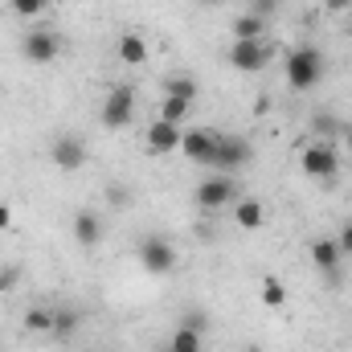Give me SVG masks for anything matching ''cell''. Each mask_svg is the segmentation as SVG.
I'll return each instance as SVG.
<instances>
[{
	"label": "cell",
	"instance_id": "obj_1",
	"mask_svg": "<svg viewBox=\"0 0 352 352\" xmlns=\"http://www.w3.org/2000/svg\"><path fill=\"white\" fill-rule=\"evenodd\" d=\"M283 78H287V87L295 90V94L316 90L320 78H324V54H320L316 45H295V50L283 58Z\"/></svg>",
	"mask_w": 352,
	"mask_h": 352
},
{
	"label": "cell",
	"instance_id": "obj_2",
	"mask_svg": "<svg viewBox=\"0 0 352 352\" xmlns=\"http://www.w3.org/2000/svg\"><path fill=\"white\" fill-rule=\"evenodd\" d=\"M131 119H135V90L127 87V82H119V87L107 90V98H102V127L119 131Z\"/></svg>",
	"mask_w": 352,
	"mask_h": 352
},
{
	"label": "cell",
	"instance_id": "obj_3",
	"mask_svg": "<svg viewBox=\"0 0 352 352\" xmlns=\"http://www.w3.org/2000/svg\"><path fill=\"white\" fill-rule=\"evenodd\" d=\"M299 168H303V176H311V180H332V176L340 173V156H336L332 144H303Z\"/></svg>",
	"mask_w": 352,
	"mask_h": 352
},
{
	"label": "cell",
	"instance_id": "obj_4",
	"mask_svg": "<svg viewBox=\"0 0 352 352\" xmlns=\"http://www.w3.org/2000/svg\"><path fill=\"white\" fill-rule=\"evenodd\" d=\"M270 58H274V45L270 41H234L230 45V66L234 70H242V74H258L270 66Z\"/></svg>",
	"mask_w": 352,
	"mask_h": 352
},
{
	"label": "cell",
	"instance_id": "obj_5",
	"mask_svg": "<svg viewBox=\"0 0 352 352\" xmlns=\"http://www.w3.org/2000/svg\"><path fill=\"white\" fill-rule=\"evenodd\" d=\"M234 201H238V184H234L226 173H213V176H205V180L197 184V205H201L205 213L226 209V205H234Z\"/></svg>",
	"mask_w": 352,
	"mask_h": 352
},
{
	"label": "cell",
	"instance_id": "obj_6",
	"mask_svg": "<svg viewBox=\"0 0 352 352\" xmlns=\"http://www.w3.org/2000/svg\"><path fill=\"white\" fill-rule=\"evenodd\" d=\"M250 156H254V148L242 140V135H221L217 140V152H213V173H238V168H246L250 164Z\"/></svg>",
	"mask_w": 352,
	"mask_h": 352
},
{
	"label": "cell",
	"instance_id": "obj_7",
	"mask_svg": "<svg viewBox=\"0 0 352 352\" xmlns=\"http://www.w3.org/2000/svg\"><path fill=\"white\" fill-rule=\"evenodd\" d=\"M180 140H184V127H180V123L156 119V123L144 131V152H148V156H168V152H180Z\"/></svg>",
	"mask_w": 352,
	"mask_h": 352
},
{
	"label": "cell",
	"instance_id": "obj_8",
	"mask_svg": "<svg viewBox=\"0 0 352 352\" xmlns=\"http://www.w3.org/2000/svg\"><path fill=\"white\" fill-rule=\"evenodd\" d=\"M140 266L148 270V274H168L176 266V250H173V242H164V238H144L140 242Z\"/></svg>",
	"mask_w": 352,
	"mask_h": 352
},
{
	"label": "cell",
	"instance_id": "obj_9",
	"mask_svg": "<svg viewBox=\"0 0 352 352\" xmlns=\"http://www.w3.org/2000/svg\"><path fill=\"white\" fill-rule=\"evenodd\" d=\"M217 131H209V127H192V131H184V140H180V152L192 160V164H213V152H217Z\"/></svg>",
	"mask_w": 352,
	"mask_h": 352
},
{
	"label": "cell",
	"instance_id": "obj_10",
	"mask_svg": "<svg viewBox=\"0 0 352 352\" xmlns=\"http://www.w3.org/2000/svg\"><path fill=\"white\" fill-rule=\"evenodd\" d=\"M50 160H54L62 173H78V168L87 164V148H82L78 135H58V140L50 144Z\"/></svg>",
	"mask_w": 352,
	"mask_h": 352
},
{
	"label": "cell",
	"instance_id": "obj_11",
	"mask_svg": "<svg viewBox=\"0 0 352 352\" xmlns=\"http://www.w3.org/2000/svg\"><path fill=\"white\" fill-rule=\"evenodd\" d=\"M25 58L29 62H37V66H45V62H54L58 54H62V41H58V33H50V29H33L29 37H25Z\"/></svg>",
	"mask_w": 352,
	"mask_h": 352
},
{
	"label": "cell",
	"instance_id": "obj_12",
	"mask_svg": "<svg viewBox=\"0 0 352 352\" xmlns=\"http://www.w3.org/2000/svg\"><path fill=\"white\" fill-rule=\"evenodd\" d=\"M74 242L87 246V250H94V246L102 242V221H98L94 209H78V213H74Z\"/></svg>",
	"mask_w": 352,
	"mask_h": 352
},
{
	"label": "cell",
	"instance_id": "obj_13",
	"mask_svg": "<svg viewBox=\"0 0 352 352\" xmlns=\"http://www.w3.org/2000/svg\"><path fill=\"white\" fill-rule=\"evenodd\" d=\"M115 54H119L123 66H144V62H148V41H144L140 33H123V37L115 41Z\"/></svg>",
	"mask_w": 352,
	"mask_h": 352
},
{
	"label": "cell",
	"instance_id": "obj_14",
	"mask_svg": "<svg viewBox=\"0 0 352 352\" xmlns=\"http://www.w3.org/2000/svg\"><path fill=\"white\" fill-rule=\"evenodd\" d=\"M311 263L320 266L328 278H336V266H340V246H336V238H316V242H311Z\"/></svg>",
	"mask_w": 352,
	"mask_h": 352
},
{
	"label": "cell",
	"instance_id": "obj_15",
	"mask_svg": "<svg viewBox=\"0 0 352 352\" xmlns=\"http://www.w3.org/2000/svg\"><path fill=\"white\" fill-rule=\"evenodd\" d=\"M234 221H238V230H263V221H266L263 201H254V197L234 201Z\"/></svg>",
	"mask_w": 352,
	"mask_h": 352
},
{
	"label": "cell",
	"instance_id": "obj_16",
	"mask_svg": "<svg viewBox=\"0 0 352 352\" xmlns=\"http://www.w3.org/2000/svg\"><path fill=\"white\" fill-rule=\"evenodd\" d=\"M263 37H266V16H258V12L234 16V41H263Z\"/></svg>",
	"mask_w": 352,
	"mask_h": 352
},
{
	"label": "cell",
	"instance_id": "obj_17",
	"mask_svg": "<svg viewBox=\"0 0 352 352\" xmlns=\"http://www.w3.org/2000/svg\"><path fill=\"white\" fill-rule=\"evenodd\" d=\"M54 320H58V307H29L25 311V328L33 332V336H54Z\"/></svg>",
	"mask_w": 352,
	"mask_h": 352
},
{
	"label": "cell",
	"instance_id": "obj_18",
	"mask_svg": "<svg viewBox=\"0 0 352 352\" xmlns=\"http://www.w3.org/2000/svg\"><path fill=\"white\" fill-rule=\"evenodd\" d=\"M168 349L173 352H205V336H201L197 328L180 324V328L173 332V340H168Z\"/></svg>",
	"mask_w": 352,
	"mask_h": 352
},
{
	"label": "cell",
	"instance_id": "obj_19",
	"mask_svg": "<svg viewBox=\"0 0 352 352\" xmlns=\"http://www.w3.org/2000/svg\"><path fill=\"white\" fill-rule=\"evenodd\" d=\"M258 295H263V307H287V287L274 278V274H263V283H258Z\"/></svg>",
	"mask_w": 352,
	"mask_h": 352
},
{
	"label": "cell",
	"instance_id": "obj_20",
	"mask_svg": "<svg viewBox=\"0 0 352 352\" xmlns=\"http://www.w3.org/2000/svg\"><path fill=\"white\" fill-rule=\"evenodd\" d=\"M188 111H192V102L164 94V102H160V115H156V119H164V123H184V115H188Z\"/></svg>",
	"mask_w": 352,
	"mask_h": 352
},
{
	"label": "cell",
	"instance_id": "obj_21",
	"mask_svg": "<svg viewBox=\"0 0 352 352\" xmlns=\"http://www.w3.org/2000/svg\"><path fill=\"white\" fill-rule=\"evenodd\" d=\"M164 94H173V98H184V102H192V98H197V82H192L188 74H173V78H164Z\"/></svg>",
	"mask_w": 352,
	"mask_h": 352
},
{
	"label": "cell",
	"instance_id": "obj_22",
	"mask_svg": "<svg viewBox=\"0 0 352 352\" xmlns=\"http://www.w3.org/2000/svg\"><path fill=\"white\" fill-rule=\"evenodd\" d=\"M74 328H78V311H74V307H58V320H54V340L74 336Z\"/></svg>",
	"mask_w": 352,
	"mask_h": 352
},
{
	"label": "cell",
	"instance_id": "obj_23",
	"mask_svg": "<svg viewBox=\"0 0 352 352\" xmlns=\"http://www.w3.org/2000/svg\"><path fill=\"white\" fill-rule=\"evenodd\" d=\"M8 8H12V16H25V21H33V16L50 12V0H8Z\"/></svg>",
	"mask_w": 352,
	"mask_h": 352
},
{
	"label": "cell",
	"instance_id": "obj_24",
	"mask_svg": "<svg viewBox=\"0 0 352 352\" xmlns=\"http://www.w3.org/2000/svg\"><path fill=\"white\" fill-rule=\"evenodd\" d=\"M311 127H316V131H324V135H340V131H344V127H340V123H336L332 115H324V111H320V115L311 119Z\"/></svg>",
	"mask_w": 352,
	"mask_h": 352
},
{
	"label": "cell",
	"instance_id": "obj_25",
	"mask_svg": "<svg viewBox=\"0 0 352 352\" xmlns=\"http://www.w3.org/2000/svg\"><path fill=\"white\" fill-rule=\"evenodd\" d=\"M107 201H111V209H127V205H131V192H127L123 184H111V188H107Z\"/></svg>",
	"mask_w": 352,
	"mask_h": 352
},
{
	"label": "cell",
	"instance_id": "obj_26",
	"mask_svg": "<svg viewBox=\"0 0 352 352\" xmlns=\"http://www.w3.org/2000/svg\"><path fill=\"white\" fill-rule=\"evenodd\" d=\"M16 278H21V270H16V266H0V291L16 287Z\"/></svg>",
	"mask_w": 352,
	"mask_h": 352
},
{
	"label": "cell",
	"instance_id": "obj_27",
	"mask_svg": "<svg viewBox=\"0 0 352 352\" xmlns=\"http://www.w3.org/2000/svg\"><path fill=\"white\" fill-rule=\"evenodd\" d=\"M336 246H340V254H352V221H349V226H340V238H336Z\"/></svg>",
	"mask_w": 352,
	"mask_h": 352
},
{
	"label": "cell",
	"instance_id": "obj_28",
	"mask_svg": "<svg viewBox=\"0 0 352 352\" xmlns=\"http://www.w3.org/2000/svg\"><path fill=\"white\" fill-rule=\"evenodd\" d=\"M324 12H352V0H324Z\"/></svg>",
	"mask_w": 352,
	"mask_h": 352
},
{
	"label": "cell",
	"instance_id": "obj_29",
	"mask_svg": "<svg viewBox=\"0 0 352 352\" xmlns=\"http://www.w3.org/2000/svg\"><path fill=\"white\" fill-rule=\"evenodd\" d=\"M4 230H12V205L0 201V234H4Z\"/></svg>",
	"mask_w": 352,
	"mask_h": 352
},
{
	"label": "cell",
	"instance_id": "obj_30",
	"mask_svg": "<svg viewBox=\"0 0 352 352\" xmlns=\"http://www.w3.org/2000/svg\"><path fill=\"white\" fill-rule=\"evenodd\" d=\"M274 4H278V0H254V8H250V12H258V16H266V12H270Z\"/></svg>",
	"mask_w": 352,
	"mask_h": 352
},
{
	"label": "cell",
	"instance_id": "obj_31",
	"mask_svg": "<svg viewBox=\"0 0 352 352\" xmlns=\"http://www.w3.org/2000/svg\"><path fill=\"white\" fill-rule=\"evenodd\" d=\"M184 324H188V328H197V332H205V316H188Z\"/></svg>",
	"mask_w": 352,
	"mask_h": 352
},
{
	"label": "cell",
	"instance_id": "obj_32",
	"mask_svg": "<svg viewBox=\"0 0 352 352\" xmlns=\"http://www.w3.org/2000/svg\"><path fill=\"white\" fill-rule=\"evenodd\" d=\"M340 140H344V148H349V152H352V123H349V127H344V131H340Z\"/></svg>",
	"mask_w": 352,
	"mask_h": 352
},
{
	"label": "cell",
	"instance_id": "obj_33",
	"mask_svg": "<svg viewBox=\"0 0 352 352\" xmlns=\"http://www.w3.org/2000/svg\"><path fill=\"white\" fill-rule=\"evenodd\" d=\"M344 33H349V41H352V16H349V25H344Z\"/></svg>",
	"mask_w": 352,
	"mask_h": 352
},
{
	"label": "cell",
	"instance_id": "obj_34",
	"mask_svg": "<svg viewBox=\"0 0 352 352\" xmlns=\"http://www.w3.org/2000/svg\"><path fill=\"white\" fill-rule=\"evenodd\" d=\"M205 4H226V0H205Z\"/></svg>",
	"mask_w": 352,
	"mask_h": 352
},
{
	"label": "cell",
	"instance_id": "obj_35",
	"mask_svg": "<svg viewBox=\"0 0 352 352\" xmlns=\"http://www.w3.org/2000/svg\"><path fill=\"white\" fill-rule=\"evenodd\" d=\"M160 352H173V349H160Z\"/></svg>",
	"mask_w": 352,
	"mask_h": 352
},
{
	"label": "cell",
	"instance_id": "obj_36",
	"mask_svg": "<svg viewBox=\"0 0 352 352\" xmlns=\"http://www.w3.org/2000/svg\"><path fill=\"white\" fill-rule=\"evenodd\" d=\"M0 94H4V87H0Z\"/></svg>",
	"mask_w": 352,
	"mask_h": 352
}]
</instances>
